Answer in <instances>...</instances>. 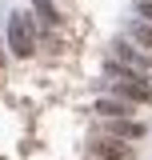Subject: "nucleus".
I'll list each match as a JSON object with an SVG mask.
<instances>
[{
  "label": "nucleus",
  "mask_w": 152,
  "mask_h": 160,
  "mask_svg": "<svg viewBox=\"0 0 152 160\" xmlns=\"http://www.w3.org/2000/svg\"><path fill=\"white\" fill-rule=\"evenodd\" d=\"M136 12H140V16H148V20H152V4H140Z\"/></svg>",
  "instance_id": "8"
},
{
  "label": "nucleus",
  "mask_w": 152,
  "mask_h": 160,
  "mask_svg": "<svg viewBox=\"0 0 152 160\" xmlns=\"http://www.w3.org/2000/svg\"><path fill=\"white\" fill-rule=\"evenodd\" d=\"M8 40H12V52H16V56H28V52H32V28H28L24 16L8 20Z\"/></svg>",
  "instance_id": "2"
},
{
  "label": "nucleus",
  "mask_w": 152,
  "mask_h": 160,
  "mask_svg": "<svg viewBox=\"0 0 152 160\" xmlns=\"http://www.w3.org/2000/svg\"><path fill=\"white\" fill-rule=\"evenodd\" d=\"M128 36H132V40H140V44H148V48H152V28H148V24H132V32H128Z\"/></svg>",
  "instance_id": "7"
},
{
  "label": "nucleus",
  "mask_w": 152,
  "mask_h": 160,
  "mask_svg": "<svg viewBox=\"0 0 152 160\" xmlns=\"http://www.w3.org/2000/svg\"><path fill=\"white\" fill-rule=\"evenodd\" d=\"M96 112H100L104 120H124L132 108H128L124 100H96Z\"/></svg>",
  "instance_id": "6"
},
{
  "label": "nucleus",
  "mask_w": 152,
  "mask_h": 160,
  "mask_svg": "<svg viewBox=\"0 0 152 160\" xmlns=\"http://www.w3.org/2000/svg\"><path fill=\"white\" fill-rule=\"evenodd\" d=\"M92 156L96 160H136V152L120 140H96L92 144Z\"/></svg>",
  "instance_id": "3"
},
{
  "label": "nucleus",
  "mask_w": 152,
  "mask_h": 160,
  "mask_svg": "<svg viewBox=\"0 0 152 160\" xmlns=\"http://www.w3.org/2000/svg\"><path fill=\"white\" fill-rule=\"evenodd\" d=\"M116 60H124V64L136 68V72H148V68H152V56H140V52H132L128 44H120V48H116Z\"/></svg>",
  "instance_id": "5"
},
{
  "label": "nucleus",
  "mask_w": 152,
  "mask_h": 160,
  "mask_svg": "<svg viewBox=\"0 0 152 160\" xmlns=\"http://www.w3.org/2000/svg\"><path fill=\"white\" fill-rule=\"evenodd\" d=\"M104 132L112 140H136V136H144V124H136V120H104Z\"/></svg>",
  "instance_id": "4"
},
{
  "label": "nucleus",
  "mask_w": 152,
  "mask_h": 160,
  "mask_svg": "<svg viewBox=\"0 0 152 160\" xmlns=\"http://www.w3.org/2000/svg\"><path fill=\"white\" fill-rule=\"evenodd\" d=\"M112 92L124 100V104H128V100H136V104H152V88H148V84H140L132 72H120V76L112 80Z\"/></svg>",
  "instance_id": "1"
}]
</instances>
